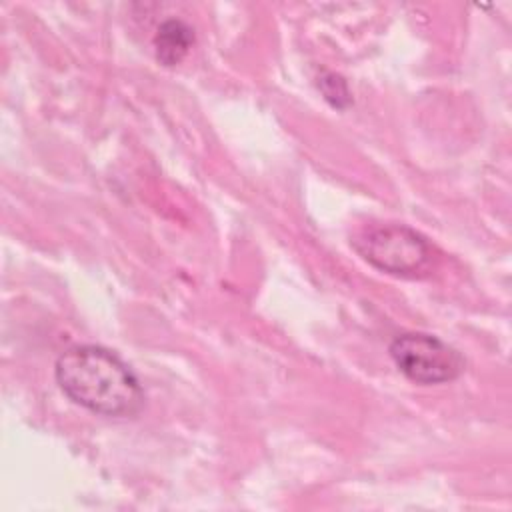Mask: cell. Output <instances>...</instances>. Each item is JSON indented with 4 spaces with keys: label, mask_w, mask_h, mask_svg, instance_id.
<instances>
[{
    "label": "cell",
    "mask_w": 512,
    "mask_h": 512,
    "mask_svg": "<svg viewBox=\"0 0 512 512\" xmlns=\"http://www.w3.org/2000/svg\"><path fill=\"white\" fill-rule=\"evenodd\" d=\"M56 384L78 406L108 418H132L144 406V390L130 366L96 344L62 352L54 366Z\"/></svg>",
    "instance_id": "6da1fadb"
},
{
    "label": "cell",
    "mask_w": 512,
    "mask_h": 512,
    "mask_svg": "<svg viewBox=\"0 0 512 512\" xmlns=\"http://www.w3.org/2000/svg\"><path fill=\"white\" fill-rule=\"evenodd\" d=\"M352 244L368 264L392 276H418L432 260L428 240L404 224L368 228Z\"/></svg>",
    "instance_id": "7a4b0ae2"
},
{
    "label": "cell",
    "mask_w": 512,
    "mask_h": 512,
    "mask_svg": "<svg viewBox=\"0 0 512 512\" xmlns=\"http://www.w3.org/2000/svg\"><path fill=\"white\" fill-rule=\"evenodd\" d=\"M390 358L396 368L412 382L430 386L456 380L464 372L462 354L424 332H406L392 340Z\"/></svg>",
    "instance_id": "3957f363"
},
{
    "label": "cell",
    "mask_w": 512,
    "mask_h": 512,
    "mask_svg": "<svg viewBox=\"0 0 512 512\" xmlns=\"http://www.w3.org/2000/svg\"><path fill=\"white\" fill-rule=\"evenodd\" d=\"M192 44H194V32L184 20L180 18L164 20L154 34L156 60L164 66H176L186 58Z\"/></svg>",
    "instance_id": "277c9868"
},
{
    "label": "cell",
    "mask_w": 512,
    "mask_h": 512,
    "mask_svg": "<svg viewBox=\"0 0 512 512\" xmlns=\"http://www.w3.org/2000/svg\"><path fill=\"white\" fill-rule=\"evenodd\" d=\"M318 88L324 94L326 102L338 110H344L352 102L346 80L334 72H324L322 76H318Z\"/></svg>",
    "instance_id": "5b68a950"
}]
</instances>
